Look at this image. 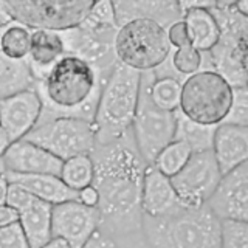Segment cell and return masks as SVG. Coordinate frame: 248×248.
<instances>
[{
    "mask_svg": "<svg viewBox=\"0 0 248 248\" xmlns=\"http://www.w3.org/2000/svg\"><path fill=\"white\" fill-rule=\"evenodd\" d=\"M93 182L99 200L101 231L116 244L123 239L143 237L141 188L146 163L140 155L132 132L110 143L95 144L90 152Z\"/></svg>",
    "mask_w": 248,
    "mask_h": 248,
    "instance_id": "cell-1",
    "label": "cell"
},
{
    "mask_svg": "<svg viewBox=\"0 0 248 248\" xmlns=\"http://www.w3.org/2000/svg\"><path fill=\"white\" fill-rule=\"evenodd\" d=\"M106 81L98 79L93 68L75 56H62L44 81L34 89L42 101L37 124L56 118H81L93 123Z\"/></svg>",
    "mask_w": 248,
    "mask_h": 248,
    "instance_id": "cell-2",
    "label": "cell"
},
{
    "mask_svg": "<svg viewBox=\"0 0 248 248\" xmlns=\"http://www.w3.org/2000/svg\"><path fill=\"white\" fill-rule=\"evenodd\" d=\"M220 36L211 51L202 54V68L211 70L232 89L247 87L248 17L236 10V2H208Z\"/></svg>",
    "mask_w": 248,
    "mask_h": 248,
    "instance_id": "cell-3",
    "label": "cell"
},
{
    "mask_svg": "<svg viewBox=\"0 0 248 248\" xmlns=\"http://www.w3.org/2000/svg\"><path fill=\"white\" fill-rule=\"evenodd\" d=\"M141 73L118 61L108 75L93 116L95 144L110 143L132 129L137 112Z\"/></svg>",
    "mask_w": 248,
    "mask_h": 248,
    "instance_id": "cell-4",
    "label": "cell"
},
{
    "mask_svg": "<svg viewBox=\"0 0 248 248\" xmlns=\"http://www.w3.org/2000/svg\"><path fill=\"white\" fill-rule=\"evenodd\" d=\"M143 239L149 248H220V220L206 205L161 219L143 217Z\"/></svg>",
    "mask_w": 248,
    "mask_h": 248,
    "instance_id": "cell-5",
    "label": "cell"
},
{
    "mask_svg": "<svg viewBox=\"0 0 248 248\" xmlns=\"http://www.w3.org/2000/svg\"><path fill=\"white\" fill-rule=\"evenodd\" d=\"M232 87L211 70H199L182 82L180 110L186 118L202 126H217L227 116Z\"/></svg>",
    "mask_w": 248,
    "mask_h": 248,
    "instance_id": "cell-6",
    "label": "cell"
},
{
    "mask_svg": "<svg viewBox=\"0 0 248 248\" xmlns=\"http://www.w3.org/2000/svg\"><path fill=\"white\" fill-rule=\"evenodd\" d=\"M115 54L121 64L140 73L155 70L170 54L166 30L152 20H132L116 31Z\"/></svg>",
    "mask_w": 248,
    "mask_h": 248,
    "instance_id": "cell-7",
    "label": "cell"
},
{
    "mask_svg": "<svg viewBox=\"0 0 248 248\" xmlns=\"http://www.w3.org/2000/svg\"><path fill=\"white\" fill-rule=\"evenodd\" d=\"M152 81V70L141 73L137 112L130 129L137 149L147 166L152 165L157 155L170 141H174L177 126V112L161 110L152 103L149 95Z\"/></svg>",
    "mask_w": 248,
    "mask_h": 248,
    "instance_id": "cell-8",
    "label": "cell"
},
{
    "mask_svg": "<svg viewBox=\"0 0 248 248\" xmlns=\"http://www.w3.org/2000/svg\"><path fill=\"white\" fill-rule=\"evenodd\" d=\"M118 28L96 27L84 20L81 25L59 31L65 56H75L93 68L98 79L107 81L118 62L115 54V36Z\"/></svg>",
    "mask_w": 248,
    "mask_h": 248,
    "instance_id": "cell-9",
    "label": "cell"
},
{
    "mask_svg": "<svg viewBox=\"0 0 248 248\" xmlns=\"http://www.w3.org/2000/svg\"><path fill=\"white\" fill-rule=\"evenodd\" d=\"M23 140L44 147L54 157L65 161L93 151L95 129L93 123L81 118H56L36 124Z\"/></svg>",
    "mask_w": 248,
    "mask_h": 248,
    "instance_id": "cell-10",
    "label": "cell"
},
{
    "mask_svg": "<svg viewBox=\"0 0 248 248\" xmlns=\"http://www.w3.org/2000/svg\"><path fill=\"white\" fill-rule=\"evenodd\" d=\"M16 22L30 30L65 31L75 28L87 19L93 6L90 0L72 2H45V0H10Z\"/></svg>",
    "mask_w": 248,
    "mask_h": 248,
    "instance_id": "cell-11",
    "label": "cell"
},
{
    "mask_svg": "<svg viewBox=\"0 0 248 248\" xmlns=\"http://www.w3.org/2000/svg\"><path fill=\"white\" fill-rule=\"evenodd\" d=\"M222 174L213 151L194 152L186 165L170 177V185L183 208L194 209L206 205Z\"/></svg>",
    "mask_w": 248,
    "mask_h": 248,
    "instance_id": "cell-12",
    "label": "cell"
},
{
    "mask_svg": "<svg viewBox=\"0 0 248 248\" xmlns=\"http://www.w3.org/2000/svg\"><path fill=\"white\" fill-rule=\"evenodd\" d=\"M101 213L79 200L51 206V237L62 239L70 248H81L101 228Z\"/></svg>",
    "mask_w": 248,
    "mask_h": 248,
    "instance_id": "cell-13",
    "label": "cell"
},
{
    "mask_svg": "<svg viewBox=\"0 0 248 248\" xmlns=\"http://www.w3.org/2000/svg\"><path fill=\"white\" fill-rule=\"evenodd\" d=\"M206 206L219 220L248 222V161L222 175Z\"/></svg>",
    "mask_w": 248,
    "mask_h": 248,
    "instance_id": "cell-14",
    "label": "cell"
},
{
    "mask_svg": "<svg viewBox=\"0 0 248 248\" xmlns=\"http://www.w3.org/2000/svg\"><path fill=\"white\" fill-rule=\"evenodd\" d=\"M42 112V101L34 87L0 101V127L11 143L19 141L34 129Z\"/></svg>",
    "mask_w": 248,
    "mask_h": 248,
    "instance_id": "cell-15",
    "label": "cell"
},
{
    "mask_svg": "<svg viewBox=\"0 0 248 248\" xmlns=\"http://www.w3.org/2000/svg\"><path fill=\"white\" fill-rule=\"evenodd\" d=\"M3 166L5 172L13 174H50L58 175L62 169V160L51 155L44 147L37 146L27 140L11 143L8 151L3 155Z\"/></svg>",
    "mask_w": 248,
    "mask_h": 248,
    "instance_id": "cell-16",
    "label": "cell"
},
{
    "mask_svg": "<svg viewBox=\"0 0 248 248\" xmlns=\"http://www.w3.org/2000/svg\"><path fill=\"white\" fill-rule=\"evenodd\" d=\"M183 205L170 185V178L154 166H146L141 188V214L149 219H161L178 213Z\"/></svg>",
    "mask_w": 248,
    "mask_h": 248,
    "instance_id": "cell-17",
    "label": "cell"
},
{
    "mask_svg": "<svg viewBox=\"0 0 248 248\" xmlns=\"http://www.w3.org/2000/svg\"><path fill=\"white\" fill-rule=\"evenodd\" d=\"M115 11V22L116 27H123L132 20H152L158 23L160 27L168 30L175 22L183 19V13L180 10L178 2H151V0H120V2H112Z\"/></svg>",
    "mask_w": 248,
    "mask_h": 248,
    "instance_id": "cell-18",
    "label": "cell"
},
{
    "mask_svg": "<svg viewBox=\"0 0 248 248\" xmlns=\"http://www.w3.org/2000/svg\"><path fill=\"white\" fill-rule=\"evenodd\" d=\"M213 154L220 174L225 175L248 161V127L220 123L216 126Z\"/></svg>",
    "mask_w": 248,
    "mask_h": 248,
    "instance_id": "cell-19",
    "label": "cell"
},
{
    "mask_svg": "<svg viewBox=\"0 0 248 248\" xmlns=\"http://www.w3.org/2000/svg\"><path fill=\"white\" fill-rule=\"evenodd\" d=\"M186 33L199 53H208L219 41L220 30L214 16L206 10L208 2H178Z\"/></svg>",
    "mask_w": 248,
    "mask_h": 248,
    "instance_id": "cell-20",
    "label": "cell"
},
{
    "mask_svg": "<svg viewBox=\"0 0 248 248\" xmlns=\"http://www.w3.org/2000/svg\"><path fill=\"white\" fill-rule=\"evenodd\" d=\"M62 56H65V51L59 33L48 30H31V45L27 61L34 81H44L50 68Z\"/></svg>",
    "mask_w": 248,
    "mask_h": 248,
    "instance_id": "cell-21",
    "label": "cell"
},
{
    "mask_svg": "<svg viewBox=\"0 0 248 248\" xmlns=\"http://www.w3.org/2000/svg\"><path fill=\"white\" fill-rule=\"evenodd\" d=\"M8 182L19 183L31 192L36 199L46 202L50 205L64 203L70 200H78V192L70 189L58 175L50 174H13L5 172Z\"/></svg>",
    "mask_w": 248,
    "mask_h": 248,
    "instance_id": "cell-22",
    "label": "cell"
},
{
    "mask_svg": "<svg viewBox=\"0 0 248 248\" xmlns=\"http://www.w3.org/2000/svg\"><path fill=\"white\" fill-rule=\"evenodd\" d=\"M51 206L46 202L34 199L19 213V223L31 248H41L51 237Z\"/></svg>",
    "mask_w": 248,
    "mask_h": 248,
    "instance_id": "cell-23",
    "label": "cell"
},
{
    "mask_svg": "<svg viewBox=\"0 0 248 248\" xmlns=\"http://www.w3.org/2000/svg\"><path fill=\"white\" fill-rule=\"evenodd\" d=\"M168 41L170 46H175V53L170 56L169 62L180 76H191L202 68V53L192 46L188 33H186L185 22H175L166 30Z\"/></svg>",
    "mask_w": 248,
    "mask_h": 248,
    "instance_id": "cell-24",
    "label": "cell"
},
{
    "mask_svg": "<svg viewBox=\"0 0 248 248\" xmlns=\"http://www.w3.org/2000/svg\"><path fill=\"white\" fill-rule=\"evenodd\" d=\"M28 61H13L0 53V101L34 87Z\"/></svg>",
    "mask_w": 248,
    "mask_h": 248,
    "instance_id": "cell-25",
    "label": "cell"
},
{
    "mask_svg": "<svg viewBox=\"0 0 248 248\" xmlns=\"http://www.w3.org/2000/svg\"><path fill=\"white\" fill-rule=\"evenodd\" d=\"M214 130L216 126H202V124L188 120L180 110H177V126L174 140L185 141L191 147L192 154L213 149Z\"/></svg>",
    "mask_w": 248,
    "mask_h": 248,
    "instance_id": "cell-26",
    "label": "cell"
},
{
    "mask_svg": "<svg viewBox=\"0 0 248 248\" xmlns=\"http://www.w3.org/2000/svg\"><path fill=\"white\" fill-rule=\"evenodd\" d=\"M183 81L185 79H182V76H174V75L154 76V81L149 89L152 103L158 108H161V110L177 112L178 106H180Z\"/></svg>",
    "mask_w": 248,
    "mask_h": 248,
    "instance_id": "cell-27",
    "label": "cell"
},
{
    "mask_svg": "<svg viewBox=\"0 0 248 248\" xmlns=\"http://www.w3.org/2000/svg\"><path fill=\"white\" fill-rule=\"evenodd\" d=\"M93 161L90 154L85 155H76L65 160L62 163L61 169V180L64 182L70 189L79 192L81 189L92 186L93 182Z\"/></svg>",
    "mask_w": 248,
    "mask_h": 248,
    "instance_id": "cell-28",
    "label": "cell"
},
{
    "mask_svg": "<svg viewBox=\"0 0 248 248\" xmlns=\"http://www.w3.org/2000/svg\"><path fill=\"white\" fill-rule=\"evenodd\" d=\"M30 45L31 30L14 20L3 31L0 53L13 61H25L30 54Z\"/></svg>",
    "mask_w": 248,
    "mask_h": 248,
    "instance_id": "cell-29",
    "label": "cell"
},
{
    "mask_svg": "<svg viewBox=\"0 0 248 248\" xmlns=\"http://www.w3.org/2000/svg\"><path fill=\"white\" fill-rule=\"evenodd\" d=\"M191 155L192 151L188 144L182 141V140H174L157 155V158L154 160L151 166H154L163 175L170 178L186 165V161L189 160Z\"/></svg>",
    "mask_w": 248,
    "mask_h": 248,
    "instance_id": "cell-30",
    "label": "cell"
},
{
    "mask_svg": "<svg viewBox=\"0 0 248 248\" xmlns=\"http://www.w3.org/2000/svg\"><path fill=\"white\" fill-rule=\"evenodd\" d=\"M220 248H248V223L220 220Z\"/></svg>",
    "mask_w": 248,
    "mask_h": 248,
    "instance_id": "cell-31",
    "label": "cell"
},
{
    "mask_svg": "<svg viewBox=\"0 0 248 248\" xmlns=\"http://www.w3.org/2000/svg\"><path fill=\"white\" fill-rule=\"evenodd\" d=\"M222 123L234 124V126H240V127H248V92H247V87L232 89L230 110Z\"/></svg>",
    "mask_w": 248,
    "mask_h": 248,
    "instance_id": "cell-32",
    "label": "cell"
},
{
    "mask_svg": "<svg viewBox=\"0 0 248 248\" xmlns=\"http://www.w3.org/2000/svg\"><path fill=\"white\" fill-rule=\"evenodd\" d=\"M87 20L92 25L96 27H108V28H118L115 22V11H113V3L108 0H103V2H93L92 10L87 16Z\"/></svg>",
    "mask_w": 248,
    "mask_h": 248,
    "instance_id": "cell-33",
    "label": "cell"
},
{
    "mask_svg": "<svg viewBox=\"0 0 248 248\" xmlns=\"http://www.w3.org/2000/svg\"><path fill=\"white\" fill-rule=\"evenodd\" d=\"M0 248H31L19 222L0 228Z\"/></svg>",
    "mask_w": 248,
    "mask_h": 248,
    "instance_id": "cell-34",
    "label": "cell"
},
{
    "mask_svg": "<svg viewBox=\"0 0 248 248\" xmlns=\"http://www.w3.org/2000/svg\"><path fill=\"white\" fill-rule=\"evenodd\" d=\"M34 199L36 197L33 196V194L28 192L22 185L10 182V186H8V192H6V203L5 205L11 206L17 213H20L22 209H25Z\"/></svg>",
    "mask_w": 248,
    "mask_h": 248,
    "instance_id": "cell-35",
    "label": "cell"
},
{
    "mask_svg": "<svg viewBox=\"0 0 248 248\" xmlns=\"http://www.w3.org/2000/svg\"><path fill=\"white\" fill-rule=\"evenodd\" d=\"M81 248H120V247L110 236H107L106 232L98 230Z\"/></svg>",
    "mask_w": 248,
    "mask_h": 248,
    "instance_id": "cell-36",
    "label": "cell"
},
{
    "mask_svg": "<svg viewBox=\"0 0 248 248\" xmlns=\"http://www.w3.org/2000/svg\"><path fill=\"white\" fill-rule=\"evenodd\" d=\"M78 200H79L81 203L85 205V206L95 208V206H98L99 196H98V192H96L95 188H93V186H87V188H84V189H81L79 192H78Z\"/></svg>",
    "mask_w": 248,
    "mask_h": 248,
    "instance_id": "cell-37",
    "label": "cell"
},
{
    "mask_svg": "<svg viewBox=\"0 0 248 248\" xmlns=\"http://www.w3.org/2000/svg\"><path fill=\"white\" fill-rule=\"evenodd\" d=\"M19 222V213L8 205H0V228Z\"/></svg>",
    "mask_w": 248,
    "mask_h": 248,
    "instance_id": "cell-38",
    "label": "cell"
},
{
    "mask_svg": "<svg viewBox=\"0 0 248 248\" xmlns=\"http://www.w3.org/2000/svg\"><path fill=\"white\" fill-rule=\"evenodd\" d=\"M13 22H14V17H13L10 3L5 2V0H0V28L8 27Z\"/></svg>",
    "mask_w": 248,
    "mask_h": 248,
    "instance_id": "cell-39",
    "label": "cell"
},
{
    "mask_svg": "<svg viewBox=\"0 0 248 248\" xmlns=\"http://www.w3.org/2000/svg\"><path fill=\"white\" fill-rule=\"evenodd\" d=\"M8 186H10V182H8L5 172H2V174H0V205H5L6 203Z\"/></svg>",
    "mask_w": 248,
    "mask_h": 248,
    "instance_id": "cell-40",
    "label": "cell"
},
{
    "mask_svg": "<svg viewBox=\"0 0 248 248\" xmlns=\"http://www.w3.org/2000/svg\"><path fill=\"white\" fill-rule=\"evenodd\" d=\"M11 146V140L8 138V135H6V132L0 127V160L3 158V155H5V152L8 151V147Z\"/></svg>",
    "mask_w": 248,
    "mask_h": 248,
    "instance_id": "cell-41",
    "label": "cell"
},
{
    "mask_svg": "<svg viewBox=\"0 0 248 248\" xmlns=\"http://www.w3.org/2000/svg\"><path fill=\"white\" fill-rule=\"evenodd\" d=\"M41 248H70V245L65 242V240L53 237L48 244H45V245H44V247H41Z\"/></svg>",
    "mask_w": 248,
    "mask_h": 248,
    "instance_id": "cell-42",
    "label": "cell"
},
{
    "mask_svg": "<svg viewBox=\"0 0 248 248\" xmlns=\"http://www.w3.org/2000/svg\"><path fill=\"white\" fill-rule=\"evenodd\" d=\"M236 10L245 16V17H248V0H244V2H236Z\"/></svg>",
    "mask_w": 248,
    "mask_h": 248,
    "instance_id": "cell-43",
    "label": "cell"
},
{
    "mask_svg": "<svg viewBox=\"0 0 248 248\" xmlns=\"http://www.w3.org/2000/svg\"><path fill=\"white\" fill-rule=\"evenodd\" d=\"M2 172H5V166H3V161L0 160V174H2Z\"/></svg>",
    "mask_w": 248,
    "mask_h": 248,
    "instance_id": "cell-44",
    "label": "cell"
},
{
    "mask_svg": "<svg viewBox=\"0 0 248 248\" xmlns=\"http://www.w3.org/2000/svg\"><path fill=\"white\" fill-rule=\"evenodd\" d=\"M5 28H6V27L0 28V42H2V36H3V31H5Z\"/></svg>",
    "mask_w": 248,
    "mask_h": 248,
    "instance_id": "cell-45",
    "label": "cell"
}]
</instances>
